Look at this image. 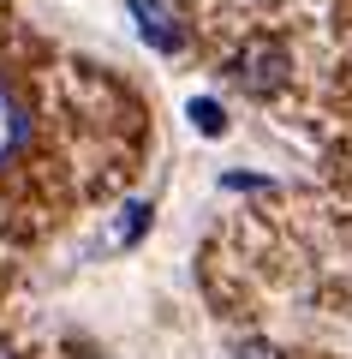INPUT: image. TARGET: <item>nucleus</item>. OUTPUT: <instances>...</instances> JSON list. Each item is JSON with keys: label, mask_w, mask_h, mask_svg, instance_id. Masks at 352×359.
I'll list each match as a JSON object with an SVG mask.
<instances>
[{"label": "nucleus", "mask_w": 352, "mask_h": 359, "mask_svg": "<svg viewBox=\"0 0 352 359\" xmlns=\"http://www.w3.org/2000/svg\"><path fill=\"white\" fill-rule=\"evenodd\" d=\"M281 72H287V60H281L275 48H251L233 60V84H245L251 96H269V90L281 84Z\"/></svg>", "instance_id": "nucleus-1"}, {"label": "nucleus", "mask_w": 352, "mask_h": 359, "mask_svg": "<svg viewBox=\"0 0 352 359\" xmlns=\"http://www.w3.org/2000/svg\"><path fill=\"white\" fill-rule=\"evenodd\" d=\"M24 144H30V114H24V102H18L13 90L0 84V168L18 162V156H24Z\"/></svg>", "instance_id": "nucleus-2"}, {"label": "nucleus", "mask_w": 352, "mask_h": 359, "mask_svg": "<svg viewBox=\"0 0 352 359\" xmlns=\"http://www.w3.org/2000/svg\"><path fill=\"white\" fill-rule=\"evenodd\" d=\"M138 18H143V36H155L162 48H174V30H167V18H162V6H150V0H138Z\"/></svg>", "instance_id": "nucleus-3"}, {"label": "nucleus", "mask_w": 352, "mask_h": 359, "mask_svg": "<svg viewBox=\"0 0 352 359\" xmlns=\"http://www.w3.org/2000/svg\"><path fill=\"white\" fill-rule=\"evenodd\" d=\"M0 359H18V353H13V347H6V341H0Z\"/></svg>", "instance_id": "nucleus-4"}, {"label": "nucleus", "mask_w": 352, "mask_h": 359, "mask_svg": "<svg viewBox=\"0 0 352 359\" xmlns=\"http://www.w3.org/2000/svg\"><path fill=\"white\" fill-rule=\"evenodd\" d=\"M78 359H90V353H78Z\"/></svg>", "instance_id": "nucleus-5"}]
</instances>
